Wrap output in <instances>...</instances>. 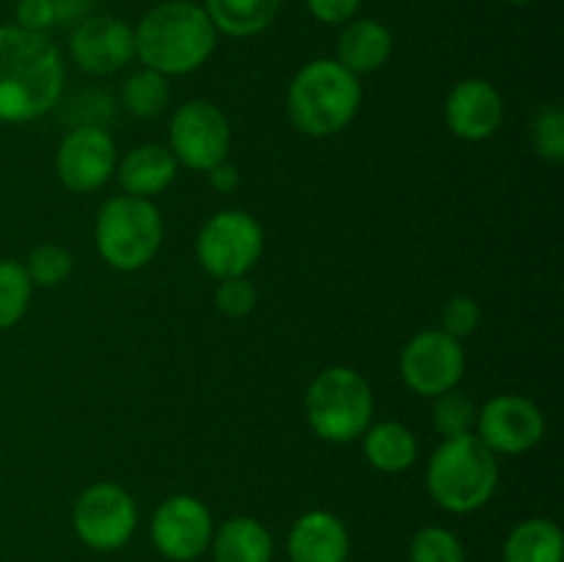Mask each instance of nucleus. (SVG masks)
I'll return each instance as SVG.
<instances>
[{
  "label": "nucleus",
  "instance_id": "4be33fe9",
  "mask_svg": "<svg viewBox=\"0 0 564 562\" xmlns=\"http://www.w3.org/2000/svg\"><path fill=\"white\" fill-rule=\"evenodd\" d=\"M564 534L549 518H527L505 540V562H562Z\"/></svg>",
  "mask_w": 564,
  "mask_h": 562
},
{
  "label": "nucleus",
  "instance_id": "f257e3e1",
  "mask_svg": "<svg viewBox=\"0 0 564 562\" xmlns=\"http://www.w3.org/2000/svg\"><path fill=\"white\" fill-rule=\"evenodd\" d=\"M64 91V58L47 33L0 25V121L22 125L50 114Z\"/></svg>",
  "mask_w": 564,
  "mask_h": 562
},
{
  "label": "nucleus",
  "instance_id": "cd10ccee",
  "mask_svg": "<svg viewBox=\"0 0 564 562\" xmlns=\"http://www.w3.org/2000/svg\"><path fill=\"white\" fill-rule=\"evenodd\" d=\"M532 143L534 152L549 163H562L564 160V114L556 105L538 110L532 119Z\"/></svg>",
  "mask_w": 564,
  "mask_h": 562
},
{
  "label": "nucleus",
  "instance_id": "39448f33",
  "mask_svg": "<svg viewBox=\"0 0 564 562\" xmlns=\"http://www.w3.org/2000/svg\"><path fill=\"white\" fill-rule=\"evenodd\" d=\"M372 389L356 369L328 367L306 391V419L314 433L330 444H347L367 433L372 422Z\"/></svg>",
  "mask_w": 564,
  "mask_h": 562
},
{
  "label": "nucleus",
  "instance_id": "c9c22d12",
  "mask_svg": "<svg viewBox=\"0 0 564 562\" xmlns=\"http://www.w3.org/2000/svg\"><path fill=\"white\" fill-rule=\"evenodd\" d=\"M507 3H512V6H529V3H534V0H507Z\"/></svg>",
  "mask_w": 564,
  "mask_h": 562
},
{
  "label": "nucleus",
  "instance_id": "7c9ffc66",
  "mask_svg": "<svg viewBox=\"0 0 564 562\" xmlns=\"http://www.w3.org/2000/svg\"><path fill=\"white\" fill-rule=\"evenodd\" d=\"M441 325L449 336H455V339H463V336L474 334L479 325V306L477 301H471V298L466 295H457V298H449L444 306V312H441Z\"/></svg>",
  "mask_w": 564,
  "mask_h": 562
},
{
  "label": "nucleus",
  "instance_id": "a878e982",
  "mask_svg": "<svg viewBox=\"0 0 564 562\" xmlns=\"http://www.w3.org/2000/svg\"><path fill=\"white\" fill-rule=\"evenodd\" d=\"M22 268H25L31 284L55 287L69 279L72 268H75V259H72V253L64 246L44 242V246H36L28 253V262Z\"/></svg>",
  "mask_w": 564,
  "mask_h": 562
},
{
  "label": "nucleus",
  "instance_id": "412c9836",
  "mask_svg": "<svg viewBox=\"0 0 564 562\" xmlns=\"http://www.w3.org/2000/svg\"><path fill=\"white\" fill-rule=\"evenodd\" d=\"M416 435L400 422H380L364 433V457L383 474H400L416 463Z\"/></svg>",
  "mask_w": 564,
  "mask_h": 562
},
{
  "label": "nucleus",
  "instance_id": "7ed1b4c3",
  "mask_svg": "<svg viewBox=\"0 0 564 562\" xmlns=\"http://www.w3.org/2000/svg\"><path fill=\"white\" fill-rule=\"evenodd\" d=\"M358 75L336 58H317L303 66L290 83L286 114L295 130L312 138H328L345 130L361 108Z\"/></svg>",
  "mask_w": 564,
  "mask_h": 562
},
{
  "label": "nucleus",
  "instance_id": "6ab92c4d",
  "mask_svg": "<svg viewBox=\"0 0 564 562\" xmlns=\"http://www.w3.org/2000/svg\"><path fill=\"white\" fill-rule=\"evenodd\" d=\"M215 562H273V538L251 516H235L213 534Z\"/></svg>",
  "mask_w": 564,
  "mask_h": 562
},
{
  "label": "nucleus",
  "instance_id": "f03ea898",
  "mask_svg": "<svg viewBox=\"0 0 564 562\" xmlns=\"http://www.w3.org/2000/svg\"><path fill=\"white\" fill-rule=\"evenodd\" d=\"M132 36L143 66L165 77L196 72L207 64L218 42V31L207 11L187 0H165L149 9Z\"/></svg>",
  "mask_w": 564,
  "mask_h": 562
},
{
  "label": "nucleus",
  "instance_id": "20e7f679",
  "mask_svg": "<svg viewBox=\"0 0 564 562\" xmlns=\"http://www.w3.org/2000/svg\"><path fill=\"white\" fill-rule=\"evenodd\" d=\"M499 488V463L477 433L444 439L427 466V490L444 510L466 516L494 499Z\"/></svg>",
  "mask_w": 564,
  "mask_h": 562
},
{
  "label": "nucleus",
  "instance_id": "0eeeda50",
  "mask_svg": "<svg viewBox=\"0 0 564 562\" xmlns=\"http://www.w3.org/2000/svg\"><path fill=\"white\" fill-rule=\"evenodd\" d=\"M264 248L262 226L242 209H224L202 226L196 253L213 279H237L259 262Z\"/></svg>",
  "mask_w": 564,
  "mask_h": 562
},
{
  "label": "nucleus",
  "instance_id": "aec40b11",
  "mask_svg": "<svg viewBox=\"0 0 564 562\" xmlns=\"http://www.w3.org/2000/svg\"><path fill=\"white\" fill-rule=\"evenodd\" d=\"M215 31L235 39H248L264 33L281 11V0H204Z\"/></svg>",
  "mask_w": 564,
  "mask_h": 562
},
{
  "label": "nucleus",
  "instance_id": "c85d7f7f",
  "mask_svg": "<svg viewBox=\"0 0 564 562\" xmlns=\"http://www.w3.org/2000/svg\"><path fill=\"white\" fill-rule=\"evenodd\" d=\"M215 303H218V309L226 317H246L257 306V290H253V284L246 275L224 279L218 290H215Z\"/></svg>",
  "mask_w": 564,
  "mask_h": 562
},
{
  "label": "nucleus",
  "instance_id": "f8f14e48",
  "mask_svg": "<svg viewBox=\"0 0 564 562\" xmlns=\"http://www.w3.org/2000/svg\"><path fill=\"white\" fill-rule=\"evenodd\" d=\"M213 512L196 496H171L152 516V543L165 560L191 562L213 543Z\"/></svg>",
  "mask_w": 564,
  "mask_h": 562
},
{
  "label": "nucleus",
  "instance_id": "4468645a",
  "mask_svg": "<svg viewBox=\"0 0 564 562\" xmlns=\"http://www.w3.org/2000/svg\"><path fill=\"white\" fill-rule=\"evenodd\" d=\"M69 55L88 75H113L135 58V36L119 17H88L72 31Z\"/></svg>",
  "mask_w": 564,
  "mask_h": 562
},
{
  "label": "nucleus",
  "instance_id": "2eb2a0df",
  "mask_svg": "<svg viewBox=\"0 0 564 562\" xmlns=\"http://www.w3.org/2000/svg\"><path fill=\"white\" fill-rule=\"evenodd\" d=\"M505 119V99L494 83L482 77L460 80L446 97V127L463 141H485Z\"/></svg>",
  "mask_w": 564,
  "mask_h": 562
},
{
  "label": "nucleus",
  "instance_id": "5701e85b",
  "mask_svg": "<svg viewBox=\"0 0 564 562\" xmlns=\"http://www.w3.org/2000/svg\"><path fill=\"white\" fill-rule=\"evenodd\" d=\"M171 97L169 77L154 69H141L121 86V105L138 119H154L165 110Z\"/></svg>",
  "mask_w": 564,
  "mask_h": 562
},
{
  "label": "nucleus",
  "instance_id": "1a4fd4ad",
  "mask_svg": "<svg viewBox=\"0 0 564 562\" xmlns=\"http://www.w3.org/2000/svg\"><path fill=\"white\" fill-rule=\"evenodd\" d=\"M171 154L176 163L193 171H209L224 163L231 147V127L224 110L207 99H191L171 116L169 127Z\"/></svg>",
  "mask_w": 564,
  "mask_h": 562
},
{
  "label": "nucleus",
  "instance_id": "f3484780",
  "mask_svg": "<svg viewBox=\"0 0 564 562\" xmlns=\"http://www.w3.org/2000/svg\"><path fill=\"white\" fill-rule=\"evenodd\" d=\"M394 39L391 31L378 20H350L336 42V61L352 75L378 72L389 61Z\"/></svg>",
  "mask_w": 564,
  "mask_h": 562
},
{
  "label": "nucleus",
  "instance_id": "2f4dec72",
  "mask_svg": "<svg viewBox=\"0 0 564 562\" xmlns=\"http://www.w3.org/2000/svg\"><path fill=\"white\" fill-rule=\"evenodd\" d=\"M14 20L17 28L31 33H47L58 25L55 22L53 0H20L14 9Z\"/></svg>",
  "mask_w": 564,
  "mask_h": 562
},
{
  "label": "nucleus",
  "instance_id": "6e6552de",
  "mask_svg": "<svg viewBox=\"0 0 564 562\" xmlns=\"http://www.w3.org/2000/svg\"><path fill=\"white\" fill-rule=\"evenodd\" d=\"M72 527L88 549H121L138 527L135 499L116 483L88 485L75 501Z\"/></svg>",
  "mask_w": 564,
  "mask_h": 562
},
{
  "label": "nucleus",
  "instance_id": "e433bc0d",
  "mask_svg": "<svg viewBox=\"0 0 564 562\" xmlns=\"http://www.w3.org/2000/svg\"><path fill=\"white\" fill-rule=\"evenodd\" d=\"M187 3H193V0H187Z\"/></svg>",
  "mask_w": 564,
  "mask_h": 562
},
{
  "label": "nucleus",
  "instance_id": "dca6fc26",
  "mask_svg": "<svg viewBox=\"0 0 564 562\" xmlns=\"http://www.w3.org/2000/svg\"><path fill=\"white\" fill-rule=\"evenodd\" d=\"M292 562H347L350 534L345 521L328 510L303 512L286 540Z\"/></svg>",
  "mask_w": 564,
  "mask_h": 562
},
{
  "label": "nucleus",
  "instance_id": "b1692460",
  "mask_svg": "<svg viewBox=\"0 0 564 562\" xmlns=\"http://www.w3.org/2000/svg\"><path fill=\"white\" fill-rule=\"evenodd\" d=\"M33 284L20 262H0V331L14 328L28 312Z\"/></svg>",
  "mask_w": 564,
  "mask_h": 562
},
{
  "label": "nucleus",
  "instance_id": "423d86ee",
  "mask_svg": "<svg viewBox=\"0 0 564 562\" xmlns=\"http://www.w3.org/2000/svg\"><path fill=\"white\" fill-rule=\"evenodd\" d=\"M97 251L116 270L147 268L163 242V218L149 198L113 196L99 207L97 215Z\"/></svg>",
  "mask_w": 564,
  "mask_h": 562
},
{
  "label": "nucleus",
  "instance_id": "ddd939ff",
  "mask_svg": "<svg viewBox=\"0 0 564 562\" xmlns=\"http://www.w3.org/2000/svg\"><path fill=\"white\" fill-rule=\"evenodd\" d=\"M55 171L69 191H97L116 171L113 138L105 127H72L55 154Z\"/></svg>",
  "mask_w": 564,
  "mask_h": 562
},
{
  "label": "nucleus",
  "instance_id": "473e14b6",
  "mask_svg": "<svg viewBox=\"0 0 564 562\" xmlns=\"http://www.w3.org/2000/svg\"><path fill=\"white\" fill-rule=\"evenodd\" d=\"M306 6L314 20L325 22V25H345L356 17L361 0H306Z\"/></svg>",
  "mask_w": 564,
  "mask_h": 562
},
{
  "label": "nucleus",
  "instance_id": "c756f323",
  "mask_svg": "<svg viewBox=\"0 0 564 562\" xmlns=\"http://www.w3.org/2000/svg\"><path fill=\"white\" fill-rule=\"evenodd\" d=\"M72 127H105L113 119V99L105 91H83L69 102Z\"/></svg>",
  "mask_w": 564,
  "mask_h": 562
},
{
  "label": "nucleus",
  "instance_id": "393cba45",
  "mask_svg": "<svg viewBox=\"0 0 564 562\" xmlns=\"http://www.w3.org/2000/svg\"><path fill=\"white\" fill-rule=\"evenodd\" d=\"M430 422H433L435 433H441L444 439H455V435L474 433V424H477V408L468 400L463 391H444V395L435 397L433 411H430Z\"/></svg>",
  "mask_w": 564,
  "mask_h": 562
},
{
  "label": "nucleus",
  "instance_id": "72a5a7b5",
  "mask_svg": "<svg viewBox=\"0 0 564 562\" xmlns=\"http://www.w3.org/2000/svg\"><path fill=\"white\" fill-rule=\"evenodd\" d=\"M97 0H53L55 9V22L58 25H80L83 20L91 17V9Z\"/></svg>",
  "mask_w": 564,
  "mask_h": 562
},
{
  "label": "nucleus",
  "instance_id": "bb28decb",
  "mask_svg": "<svg viewBox=\"0 0 564 562\" xmlns=\"http://www.w3.org/2000/svg\"><path fill=\"white\" fill-rule=\"evenodd\" d=\"M411 562H466V549L449 529L424 527L411 540Z\"/></svg>",
  "mask_w": 564,
  "mask_h": 562
},
{
  "label": "nucleus",
  "instance_id": "f704fd0d",
  "mask_svg": "<svg viewBox=\"0 0 564 562\" xmlns=\"http://www.w3.org/2000/svg\"><path fill=\"white\" fill-rule=\"evenodd\" d=\"M207 176H209V185H213L218 193H231L237 185H240V174H237L235 165H229L226 160L224 163L213 165V169L207 171Z\"/></svg>",
  "mask_w": 564,
  "mask_h": 562
},
{
  "label": "nucleus",
  "instance_id": "9b49d317",
  "mask_svg": "<svg viewBox=\"0 0 564 562\" xmlns=\"http://www.w3.org/2000/svg\"><path fill=\"white\" fill-rule=\"evenodd\" d=\"M479 441L494 455H523L545 435L543 411L521 395H499L477 413Z\"/></svg>",
  "mask_w": 564,
  "mask_h": 562
},
{
  "label": "nucleus",
  "instance_id": "9d476101",
  "mask_svg": "<svg viewBox=\"0 0 564 562\" xmlns=\"http://www.w3.org/2000/svg\"><path fill=\"white\" fill-rule=\"evenodd\" d=\"M466 372V353L460 339L446 331H422L400 356V375L419 397H438L455 389Z\"/></svg>",
  "mask_w": 564,
  "mask_h": 562
},
{
  "label": "nucleus",
  "instance_id": "a211bd4d",
  "mask_svg": "<svg viewBox=\"0 0 564 562\" xmlns=\"http://www.w3.org/2000/svg\"><path fill=\"white\" fill-rule=\"evenodd\" d=\"M176 165L180 163L171 149L160 147V143H143V147L132 149L116 171H119V185L124 187L127 196L152 198L174 182Z\"/></svg>",
  "mask_w": 564,
  "mask_h": 562
}]
</instances>
